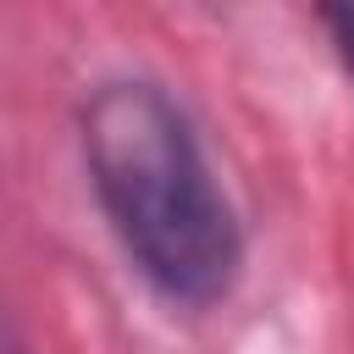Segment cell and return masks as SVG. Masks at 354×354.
<instances>
[{
	"label": "cell",
	"instance_id": "6da1fadb",
	"mask_svg": "<svg viewBox=\"0 0 354 354\" xmlns=\"http://www.w3.org/2000/svg\"><path fill=\"white\" fill-rule=\"evenodd\" d=\"M77 127L94 199L144 282L188 310L227 299L243 232L183 105L149 77H111L83 100Z\"/></svg>",
	"mask_w": 354,
	"mask_h": 354
},
{
	"label": "cell",
	"instance_id": "7a4b0ae2",
	"mask_svg": "<svg viewBox=\"0 0 354 354\" xmlns=\"http://www.w3.org/2000/svg\"><path fill=\"white\" fill-rule=\"evenodd\" d=\"M315 22L326 28V39H332V55H337L343 77L354 83V6H321V11H315Z\"/></svg>",
	"mask_w": 354,
	"mask_h": 354
},
{
	"label": "cell",
	"instance_id": "3957f363",
	"mask_svg": "<svg viewBox=\"0 0 354 354\" xmlns=\"http://www.w3.org/2000/svg\"><path fill=\"white\" fill-rule=\"evenodd\" d=\"M0 354H33V348H28V337L17 332V321H11L6 310H0Z\"/></svg>",
	"mask_w": 354,
	"mask_h": 354
}]
</instances>
